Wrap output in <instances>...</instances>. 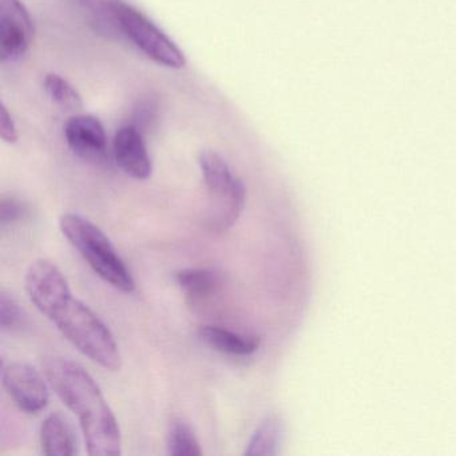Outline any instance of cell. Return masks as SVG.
<instances>
[{
    "label": "cell",
    "instance_id": "1",
    "mask_svg": "<svg viewBox=\"0 0 456 456\" xmlns=\"http://www.w3.org/2000/svg\"><path fill=\"white\" fill-rule=\"evenodd\" d=\"M25 287L36 308L82 354L111 372L121 368V352L113 333L93 309L74 297L68 279L53 261H34L26 273Z\"/></svg>",
    "mask_w": 456,
    "mask_h": 456
},
{
    "label": "cell",
    "instance_id": "2",
    "mask_svg": "<svg viewBox=\"0 0 456 456\" xmlns=\"http://www.w3.org/2000/svg\"><path fill=\"white\" fill-rule=\"evenodd\" d=\"M53 391L76 413L90 456H118L122 436L118 421L93 376L78 362L58 354L41 360Z\"/></svg>",
    "mask_w": 456,
    "mask_h": 456
},
{
    "label": "cell",
    "instance_id": "3",
    "mask_svg": "<svg viewBox=\"0 0 456 456\" xmlns=\"http://www.w3.org/2000/svg\"><path fill=\"white\" fill-rule=\"evenodd\" d=\"M60 228L63 236L103 281L125 293L134 290L135 282L129 268L109 237L95 224L84 216L65 213L61 216Z\"/></svg>",
    "mask_w": 456,
    "mask_h": 456
},
{
    "label": "cell",
    "instance_id": "4",
    "mask_svg": "<svg viewBox=\"0 0 456 456\" xmlns=\"http://www.w3.org/2000/svg\"><path fill=\"white\" fill-rule=\"evenodd\" d=\"M199 165L210 201L215 204L210 225L217 231H226L244 212L247 189L241 178L233 175L228 162L217 151H200Z\"/></svg>",
    "mask_w": 456,
    "mask_h": 456
},
{
    "label": "cell",
    "instance_id": "5",
    "mask_svg": "<svg viewBox=\"0 0 456 456\" xmlns=\"http://www.w3.org/2000/svg\"><path fill=\"white\" fill-rule=\"evenodd\" d=\"M114 15L119 33L153 62L170 69H183L186 58L180 47L148 17L122 0H114Z\"/></svg>",
    "mask_w": 456,
    "mask_h": 456
},
{
    "label": "cell",
    "instance_id": "6",
    "mask_svg": "<svg viewBox=\"0 0 456 456\" xmlns=\"http://www.w3.org/2000/svg\"><path fill=\"white\" fill-rule=\"evenodd\" d=\"M2 384L23 412L36 415L49 404L50 384L46 376L28 362H12L4 367Z\"/></svg>",
    "mask_w": 456,
    "mask_h": 456
},
{
    "label": "cell",
    "instance_id": "7",
    "mask_svg": "<svg viewBox=\"0 0 456 456\" xmlns=\"http://www.w3.org/2000/svg\"><path fill=\"white\" fill-rule=\"evenodd\" d=\"M34 28L20 0H0V61L15 63L28 55Z\"/></svg>",
    "mask_w": 456,
    "mask_h": 456
},
{
    "label": "cell",
    "instance_id": "8",
    "mask_svg": "<svg viewBox=\"0 0 456 456\" xmlns=\"http://www.w3.org/2000/svg\"><path fill=\"white\" fill-rule=\"evenodd\" d=\"M65 138L74 154L87 161H102L108 151L105 129L97 117L77 114L65 126Z\"/></svg>",
    "mask_w": 456,
    "mask_h": 456
},
{
    "label": "cell",
    "instance_id": "9",
    "mask_svg": "<svg viewBox=\"0 0 456 456\" xmlns=\"http://www.w3.org/2000/svg\"><path fill=\"white\" fill-rule=\"evenodd\" d=\"M113 154L119 169L135 180H148L153 173V164L142 132L134 125L122 126L116 133Z\"/></svg>",
    "mask_w": 456,
    "mask_h": 456
},
{
    "label": "cell",
    "instance_id": "10",
    "mask_svg": "<svg viewBox=\"0 0 456 456\" xmlns=\"http://www.w3.org/2000/svg\"><path fill=\"white\" fill-rule=\"evenodd\" d=\"M199 336L210 348L232 356H249L260 346V338L256 336L242 335L215 325H202Z\"/></svg>",
    "mask_w": 456,
    "mask_h": 456
},
{
    "label": "cell",
    "instance_id": "11",
    "mask_svg": "<svg viewBox=\"0 0 456 456\" xmlns=\"http://www.w3.org/2000/svg\"><path fill=\"white\" fill-rule=\"evenodd\" d=\"M42 452L47 456H71L77 453V442L70 424L60 412H53L42 421Z\"/></svg>",
    "mask_w": 456,
    "mask_h": 456
},
{
    "label": "cell",
    "instance_id": "12",
    "mask_svg": "<svg viewBox=\"0 0 456 456\" xmlns=\"http://www.w3.org/2000/svg\"><path fill=\"white\" fill-rule=\"evenodd\" d=\"M175 282L191 304H199L220 289L221 277L212 269L188 268L175 273Z\"/></svg>",
    "mask_w": 456,
    "mask_h": 456
},
{
    "label": "cell",
    "instance_id": "13",
    "mask_svg": "<svg viewBox=\"0 0 456 456\" xmlns=\"http://www.w3.org/2000/svg\"><path fill=\"white\" fill-rule=\"evenodd\" d=\"M167 452L173 456H200L201 445L193 429L183 419H175L167 431Z\"/></svg>",
    "mask_w": 456,
    "mask_h": 456
},
{
    "label": "cell",
    "instance_id": "14",
    "mask_svg": "<svg viewBox=\"0 0 456 456\" xmlns=\"http://www.w3.org/2000/svg\"><path fill=\"white\" fill-rule=\"evenodd\" d=\"M45 90L55 105L63 110L79 111L84 108L81 95L66 79L57 74H47L45 77Z\"/></svg>",
    "mask_w": 456,
    "mask_h": 456
},
{
    "label": "cell",
    "instance_id": "15",
    "mask_svg": "<svg viewBox=\"0 0 456 456\" xmlns=\"http://www.w3.org/2000/svg\"><path fill=\"white\" fill-rule=\"evenodd\" d=\"M277 435H279V423L276 419L266 418L250 437L245 455H273L276 453L274 448H276Z\"/></svg>",
    "mask_w": 456,
    "mask_h": 456
},
{
    "label": "cell",
    "instance_id": "16",
    "mask_svg": "<svg viewBox=\"0 0 456 456\" xmlns=\"http://www.w3.org/2000/svg\"><path fill=\"white\" fill-rule=\"evenodd\" d=\"M113 2L114 0H79V4L94 20V25L98 26V30H106L108 33L119 31L114 15Z\"/></svg>",
    "mask_w": 456,
    "mask_h": 456
},
{
    "label": "cell",
    "instance_id": "17",
    "mask_svg": "<svg viewBox=\"0 0 456 456\" xmlns=\"http://www.w3.org/2000/svg\"><path fill=\"white\" fill-rule=\"evenodd\" d=\"M23 314L20 304L6 290L0 293V327L4 330H15L22 324Z\"/></svg>",
    "mask_w": 456,
    "mask_h": 456
},
{
    "label": "cell",
    "instance_id": "18",
    "mask_svg": "<svg viewBox=\"0 0 456 456\" xmlns=\"http://www.w3.org/2000/svg\"><path fill=\"white\" fill-rule=\"evenodd\" d=\"M28 208L18 197L2 196L0 200V224L6 226L10 224L20 223L28 217Z\"/></svg>",
    "mask_w": 456,
    "mask_h": 456
},
{
    "label": "cell",
    "instance_id": "19",
    "mask_svg": "<svg viewBox=\"0 0 456 456\" xmlns=\"http://www.w3.org/2000/svg\"><path fill=\"white\" fill-rule=\"evenodd\" d=\"M0 137L7 143H15L20 138L14 119L4 103L0 106Z\"/></svg>",
    "mask_w": 456,
    "mask_h": 456
}]
</instances>
